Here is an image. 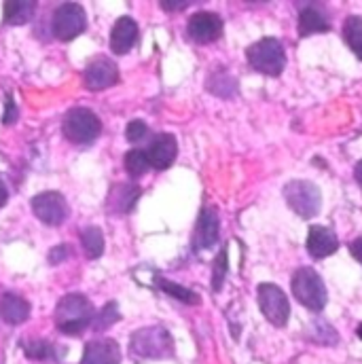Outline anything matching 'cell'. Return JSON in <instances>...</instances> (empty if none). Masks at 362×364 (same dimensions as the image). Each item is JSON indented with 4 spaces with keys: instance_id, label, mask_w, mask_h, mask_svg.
Returning a JSON list of instances; mask_svg holds the SVG:
<instances>
[{
    "instance_id": "cell-1",
    "label": "cell",
    "mask_w": 362,
    "mask_h": 364,
    "mask_svg": "<svg viewBox=\"0 0 362 364\" xmlns=\"http://www.w3.org/2000/svg\"><path fill=\"white\" fill-rule=\"evenodd\" d=\"M93 305L83 294H66L55 307V326L64 335H79L93 322Z\"/></svg>"
},
{
    "instance_id": "cell-2",
    "label": "cell",
    "mask_w": 362,
    "mask_h": 364,
    "mask_svg": "<svg viewBox=\"0 0 362 364\" xmlns=\"http://www.w3.org/2000/svg\"><path fill=\"white\" fill-rule=\"evenodd\" d=\"M290 288L294 292V299L312 309V311H322L329 303V292H326V286L322 282V277L314 272L312 267H301L297 269L292 275V282H290Z\"/></svg>"
},
{
    "instance_id": "cell-3",
    "label": "cell",
    "mask_w": 362,
    "mask_h": 364,
    "mask_svg": "<svg viewBox=\"0 0 362 364\" xmlns=\"http://www.w3.org/2000/svg\"><path fill=\"white\" fill-rule=\"evenodd\" d=\"M246 55H248V64L257 73L267 75V77H280L284 66H286L284 45L277 38H273V36L261 38L255 45H250Z\"/></svg>"
},
{
    "instance_id": "cell-4",
    "label": "cell",
    "mask_w": 362,
    "mask_h": 364,
    "mask_svg": "<svg viewBox=\"0 0 362 364\" xmlns=\"http://www.w3.org/2000/svg\"><path fill=\"white\" fill-rule=\"evenodd\" d=\"M132 354L138 358H166L174 352L172 335L164 326H147L132 335Z\"/></svg>"
},
{
    "instance_id": "cell-5",
    "label": "cell",
    "mask_w": 362,
    "mask_h": 364,
    "mask_svg": "<svg viewBox=\"0 0 362 364\" xmlns=\"http://www.w3.org/2000/svg\"><path fill=\"white\" fill-rule=\"evenodd\" d=\"M284 199L292 212L301 218L318 216L322 208V193L320 188L309 181H290L284 186Z\"/></svg>"
},
{
    "instance_id": "cell-6",
    "label": "cell",
    "mask_w": 362,
    "mask_h": 364,
    "mask_svg": "<svg viewBox=\"0 0 362 364\" xmlns=\"http://www.w3.org/2000/svg\"><path fill=\"white\" fill-rule=\"evenodd\" d=\"M64 136L68 142L73 144H91L100 132H102V121L97 119L95 112H91L90 108H73L66 117H64Z\"/></svg>"
},
{
    "instance_id": "cell-7",
    "label": "cell",
    "mask_w": 362,
    "mask_h": 364,
    "mask_svg": "<svg viewBox=\"0 0 362 364\" xmlns=\"http://www.w3.org/2000/svg\"><path fill=\"white\" fill-rule=\"evenodd\" d=\"M87 28V13L77 2L62 4L53 15V34L60 41H73Z\"/></svg>"
},
{
    "instance_id": "cell-8",
    "label": "cell",
    "mask_w": 362,
    "mask_h": 364,
    "mask_svg": "<svg viewBox=\"0 0 362 364\" xmlns=\"http://www.w3.org/2000/svg\"><path fill=\"white\" fill-rule=\"evenodd\" d=\"M257 292H259V307H261L263 316L277 328L286 326V322L290 318V303H288L284 290L275 284H261Z\"/></svg>"
},
{
    "instance_id": "cell-9",
    "label": "cell",
    "mask_w": 362,
    "mask_h": 364,
    "mask_svg": "<svg viewBox=\"0 0 362 364\" xmlns=\"http://www.w3.org/2000/svg\"><path fill=\"white\" fill-rule=\"evenodd\" d=\"M30 205H32V212L36 214V218L43 220L49 227L62 225L68 218V212H70L66 197L62 193H58V191H47V193L36 195L30 201Z\"/></svg>"
},
{
    "instance_id": "cell-10",
    "label": "cell",
    "mask_w": 362,
    "mask_h": 364,
    "mask_svg": "<svg viewBox=\"0 0 362 364\" xmlns=\"http://www.w3.org/2000/svg\"><path fill=\"white\" fill-rule=\"evenodd\" d=\"M186 34L191 41L199 45L216 43L223 36V17L212 13V11H199L191 15L186 23Z\"/></svg>"
},
{
    "instance_id": "cell-11",
    "label": "cell",
    "mask_w": 362,
    "mask_h": 364,
    "mask_svg": "<svg viewBox=\"0 0 362 364\" xmlns=\"http://www.w3.org/2000/svg\"><path fill=\"white\" fill-rule=\"evenodd\" d=\"M301 4H303L299 9V34L301 36H312V34L331 30L329 11L322 2H301Z\"/></svg>"
},
{
    "instance_id": "cell-12",
    "label": "cell",
    "mask_w": 362,
    "mask_h": 364,
    "mask_svg": "<svg viewBox=\"0 0 362 364\" xmlns=\"http://www.w3.org/2000/svg\"><path fill=\"white\" fill-rule=\"evenodd\" d=\"M149 157L151 168L155 170H168L179 155V144L172 134H159L149 142V149L144 151Z\"/></svg>"
},
{
    "instance_id": "cell-13",
    "label": "cell",
    "mask_w": 362,
    "mask_h": 364,
    "mask_svg": "<svg viewBox=\"0 0 362 364\" xmlns=\"http://www.w3.org/2000/svg\"><path fill=\"white\" fill-rule=\"evenodd\" d=\"M119 83V68L108 58H95L85 68V85L90 91H102Z\"/></svg>"
},
{
    "instance_id": "cell-14",
    "label": "cell",
    "mask_w": 362,
    "mask_h": 364,
    "mask_svg": "<svg viewBox=\"0 0 362 364\" xmlns=\"http://www.w3.org/2000/svg\"><path fill=\"white\" fill-rule=\"evenodd\" d=\"M218 214L214 208L206 205L201 212H199V218H197V225H195V233H193V246L197 250H206V248H212L216 242H218Z\"/></svg>"
},
{
    "instance_id": "cell-15",
    "label": "cell",
    "mask_w": 362,
    "mask_h": 364,
    "mask_svg": "<svg viewBox=\"0 0 362 364\" xmlns=\"http://www.w3.org/2000/svg\"><path fill=\"white\" fill-rule=\"evenodd\" d=\"M339 250V240L333 229L322 225H312L307 231V252L312 259H326Z\"/></svg>"
},
{
    "instance_id": "cell-16",
    "label": "cell",
    "mask_w": 362,
    "mask_h": 364,
    "mask_svg": "<svg viewBox=\"0 0 362 364\" xmlns=\"http://www.w3.org/2000/svg\"><path fill=\"white\" fill-rule=\"evenodd\" d=\"M138 41V23L132 17H119L110 30V49L117 55H125Z\"/></svg>"
},
{
    "instance_id": "cell-17",
    "label": "cell",
    "mask_w": 362,
    "mask_h": 364,
    "mask_svg": "<svg viewBox=\"0 0 362 364\" xmlns=\"http://www.w3.org/2000/svg\"><path fill=\"white\" fill-rule=\"evenodd\" d=\"M81 364H121V350L115 339H95L85 346Z\"/></svg>"
},
{
    "instance_id": "cell-18",
    "label": "cell",
    "mask_w": 362,
    "mask_h": 364,
    "mask_svg": "<svg viewBox=\"0 0 362 364\" xmlns=\"http://www.w3.org/2000/svg\"><path fill=\"white\" fill-rule=\"evenodd\" d=\"M30 316V303L15 294V292H4L0 296V318L6 322V324H21L26 322Z\"/></svg>"
},
{
    "instance_id": "cell-19",
    "label": "cell",
    "mask_w": 362,
    "mask_h": 364,
    "mask_svg": "<svg viewBox=\"0 0 362 364\" xmlns=\"http://www.w3.org/2000/svg\"><path fill=\"white\" fill-rule=\"evenodd\" d=\"M142 195V188L136 186V184H117L110 195H108V210L110 212H117V214H127L134 210L136 201L140 199Z\"/></svg>"
},
{
    "instance_id": "cell-20",
    "label": "cell",
    "mask_w": 362,
    "mask_h": 364,
    "mask_svg": "<svg viewBox=\"0 0 362 364\" xmlns=\"http://www.w3.org/2000/svg\"><path fill=\"white\" fill-rule=\"evenodd\" d=\"M34 11H36V2L32 0H17V2L9 0L2 6V17L4 23L9 26H23L34 17Z\"/></svg>"
},
{
    "instance_id": "cell-21",
    "label": "cell",
    "mask_w": 362,
    "mask_h": 364,
    "mask_svg": "<svg viewBox=\"0 0 362 364\" xmlns=\"http://www.w3.org/2000/svg\"><path fill=\"white\" fill-rule=\"evenodd\" d=\"M307 337H309L314 343H318V346H337V343H339L337 331H335L326 320H322V318H318V320H314V322L309 324Z\"/></svg>"
},
{
    "instance_id": "cell-22",
    "label": "cell",
    "mask_w": 362,
    "mask_h": 364,
    "mask_svg": "<svg viewBox=\"0 0 362 364\" xmlns=\"http://www.w3.org/2000/svg\"><path fill=\"white\" fill-rule=\"evenodd\" d=\"M344 41L348 43V47L354 51V55L362 62V17L352 15L346 19L344 23Z\"/></svg>"
},
{
    "instance_id": "cell-23",
    "label": "cell",
    "mask_w": 362,
    "mask_h": 364,
    "mask_svg": "<svg viewBox=\"0 0 362 364\" xmlns=\"http://www.w3.org/2000/svg\"><path fill=\"white\" fill-rule=\"evenodd\" d=\"M155 284H157V288H159L161 292H166V294L179 299V301L186 303V305H197V303H199V296H197L193 290L184 288L181 284H174V282H170V279H166V277H161V275L155 277Z\"/></svg>"
},
{
    "instance_id": "cell-24",
    "label": "cell",
    "mask_w": 362,
    "mask_h": 364,
    "mask_svg": "<svg viewBox=\"0 0 362 364\" xmlns=\"http://www.w3.org/2000/svg\"><path fill=\"white\" fill-rule=\"evenodd\" d=\"M208 91H212L220 97H233L238 93V81L227 70H220L208 79Z\"/></svg>"
},
{
    "instance_id": "cell-25",
    "label": "cell",
    "mask_w": 362,
    "mask_h": 364,
    "mask_svg": "<svg viewBox=\"0 0 362 364\" xmlns=\"http://www.w3.org/2000/svg\"><path fill=\"white\" fill-rule=\"evenodd\" d=\"M81 244H83V250L87 255V259H100L102 252H104V233L97 229V227H87L83 233H81Z\"/></svg>"
},
{
    "instance_id": "cell-26",
    "label": "cell",
    "mask_w": 362,
    "mask_h": 364,
    "mask_svg": "<svg viewBox=\"0 0 362 364\" xmlns=\"http://www.w3.org/2000/svg\"><path fill=\"white\" fill-rule=\"evenodd\" d=\"M123 164H125V170H127V174H129L132 178H140V176H144V174H147V170L151 168L147 153H144V151H140V149H134V151L125 153V161H123Z\"/></svg>"
},
{
    "instance_id": "cell-27",
    "label": "cell",
    "mask_w": 362,
    "mask_h": 364,
    "mask_svg": "<svg viewBox=\"0 0 362 364\" xmlns=\"http://www.w3.org/2000/svg\"><path fill=\"white\" fill-rule=\"evenodd\" d=\"M121 320V314H119V305L115 303V301H110V303H106L102 309H100V314L97 316H93V322H91V328L93 331H106V328H110L115 322H119Z\"/></svg>"
},
{
    "instance_id": "cell-28",
    "label": "cell",
    "mask_w": 362,
    "mask_h": 364,
    "mask_svg": "<svg viewBox=\"0 0 362 364\" xmlns=\"http://www.w3.org/2000/svg\"><path fill=\"white\" fill-rule=\"evenodd\" d=\"M21 348L32 360H49L53 356V346L49 341H23Z\"/></svg>"
},
{
    "instance_id": "cell-29",
    "label": "cell",
    "mask_w": 362,
    "mask_h": 364,
    "mask_svg": "<svg viewBox=\"0 0 362 364\" xmlns=\"http://www.w3.org/2000/svg\"><path fill=\"white\" fill-rule=\"evenodd\" d=\"M214 279H212V288H214V292H218L220 288H223V279H225V275H227V248H223L220 252H218V257L214 259Z\"/></svg>"
},
{
    "instance_id": "cell-30",
    "label": "cell",
    "mask_w": 362,
    "mask_h": 364,
    "mask_svg": "<svg viewBox=\"0 0 362 364\" xmlns=\"http://www.w3.org/2000/svg\"><path fill=\"white\" fill-rule=\"evenodd\" d=\"M147 136H149V127H147L144 121L136 119V121H129V123H127V127H125V138H127V142L136 144V142H142Z\"/></svg>"
},
{
    "instance_id": "cell-31",
    "label": "cell",
    "mask_w": 362,
    "mask_h": 364,
    "mask_svg": "<svg viewBox=\"0 0 362 364\" xmlns=\"http://www.w3.org/2000/svg\"><path fill=\"white\" fill-rule=\"evenodd\" d=\"M15 119H17V106H15L13 97L6 95V110H4L2 123H4V125H11V123H15Z\"/></svg>"
},
{
    "instance_id": "cell-32",
    "label": "cell",
    "mask_w": 362,
    "mask_h": 364,
    "mask_svg": "<svg viewBox=\"0 0 362 364\" xmlns=\"http://www.w3.org/2000/svg\"><path fill=\"white\" fill-rule=\"evenodd\" d=\"M66 257H70V248H68V246H58V248H53V250L49 252V263H51V265H58V263H62Z\"/></svg>"
},
{
    "instance_id": "cell-33",
    "label": "cell",
    "mask_w": 362,
    "mask_h": 364,
    "mask_svg": "<svg viewBox=\"0 0 362 364\" xmlns=\"http://www.w3.org/2000/svg\"><path fill=\"white\" fill-rule=\"evenodd\" d=\"M166 11H182V9H186L191 2L188 0H161L159 2Z\"/></svg>"
},
{
    "instance_id": "cell-34",
    "label": "cell",
    "mask_w": 362,
    "mask_h": 364,
    "mask_svg": "<svg viewBox=\"0 0 362 364\" xmlns=\"http://www.w3.org/2000/svg\"><path fill=\"white\" fill-rule=\"evenodd\" d=\"M350 252H352V257H354V259H356V261L362 265V237H358V240H354V242H352Z\"/></svg>"
},
{
    "instance_id": "cell-35",
    "label": "cell",
    "mask_w": 362,
    "mask_h": 364,
    "mask_svg": "<svg viewBox=\"0 0 362 364\" xmlns=\"http://www.w3.org/2000/svg\"><path fill=\"white\" fill-rule=\"evenodd\" d=\"M6 199H9V191H6V186H4V182L0 181V208L6 203Z\"/></svg>"
},
{
    "instance_id": "cell-36",
    "label": "cell",
    "mask_w": 362,
    "mask_h": 364,
    "mask_svg": "<svg viewBox=\"0 0 362 364\" xmlns=\"http://www.w3.org/2000/svg\"><path fill=\"white\" fill-rule=\"evenodd\" d=\"M354 176H356V182L362 186V161L356 164V168H354Z\"/></svg>"
},
{
    "instance_id": "cell-37",
    "label": "cell",
    "mask_w": 362,
    "mask_h": 364,
    "mask_svg": "<svg viewBox=\"0 0 362 364\" xmlns=\"http://www.w3.org/2000/svg\"><path fill=\"white\" fill-rule=\"evenodd\" d=\"M356 335H358V339H362V322L358 324V328H356Z\"/></svg>"
}]
</instances>
